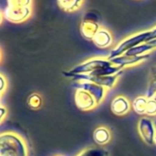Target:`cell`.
I'll return each instance as SVG.
<instances>
[{"label": "cell", "mask_w": 156, "mask_h": 156, "mask_svg": "<svg viewBox=\"0 0 156 156\" xmlns=\"http://www.w3.org/2000/svg\"><path fill=\"white\" fill-rule=\"evenodd\" d=\"M8 87V80L5 77V75L3 73L0 74V94L1 96H3L4 92L7 90Z\"/></svg>", "instance_id": "obj_22"}, {"label": "cell", "mask_w": 156, "mask_h": 156, "mask_svg": "<svg viewBox=\"0 0 156 156\" xmlns=\"http://www.w3.org/2000/svg\"><path fill=\"white\" fill-rule=\"evenodd\" d=\"M147 117H156V100L154 98H149L146 109Z\"/></svg>", "instance_id": "obj_20"}, {"label": "cell", "mask_w": 156, "mask_h": 156, "mask_svg": "<svg viewBox=\"0 0 156 156\" xmlns=\"http://www.w3.org/2000/svg\"><path fill=\"white\" fill-rule=\"evenodd\" d=\"M121 70L124 69L114 65L108 58L96 57L88 59L81 62L80 64H77L66 72L73 74H90L107 76L116 74Z\"/></svg>", "instance_id": "obj_1"}, {"label": "cell", "mask_w": 156, "mask_h": 156, "mask_svg": "<svg viewBox=\"0 0 156 156\" xmlns=\"http://www.w3.org/2000/svg\"><path fill=\"white\" fill-rule=\"evenodd\" d=\"M92 42L100 49H105L109 47L113 42V38L110 33L106 29H100L92 40Z\"/></svg>", "instance_id": "obj_12"}, {"label": "cell", "mask_w": 156, "mask_h": 156, "mask_svg": "<svg viewBox=\"0 0 156 156\" xmlns=\"http://www.w3.org/2000/svg\"><path fill=\"white\" fill-rule=\"evenodd\" d=\"M99 26V16L96 11H88L87 12L81 21L80 24V32L82 36L92 41L95 35L100 30Z\"/></svg>", "instance_id": "obj_5"}, {"label": "cell", "mask_w": 156, "mask_h": 156, "mask_svg": "<svg viewBox=\"0 0 156 156\" xmlns=\"http://www.w3.org/2000/svg\"><path fill=\"white\" fill-rule=\"evenodd\" d=\"M148 43H149L150 45H151V46L153 47V49H154V50L156 49V39H153V40H151V41H148Z\"/></svg>", "instance_id": "obj_25"}, {"label": "cell", "mask_w": 156, "mask_h": 156, "mask_svg": "<svg viewBox=\"0 0 156 156\" xmlns=\"http://www.w3.org/2000/svg\"><path fill=\"white\" fill-rule=\"evenodd\" d=\"M154 123H155V125H156V117H155V119H154Z\"/></svg>", "instance_id": "obj_28"}, {"label": "cell", "mask_w": 156, "mask_h": 156, "mask_svg": "<svg viewBox=\"0 0 156 156\" xmlns=\"http://www.w3.org/2000/svg\"><path fill=\"white\" fill-rule=\"evenodd\" d=\"M75 83L76 84L73 85L75 88H83L87 90V92H89L96 98L98 105L101 104L103 100L105 99L107 92H108V90L105 87H100L96 84L89 83V82H75Z\"/></svg>", "instance_id": "obj_10"}, {"label": "cell", "mask_w": 156, "mask_h": 156, "mask_svg": "<svg viewBox=\"0 0 156 156\" xmlns=\"http://www.w3.org/2000/svg\"><path fill=\"white\" fill-rule=\"evenodd\" d=\"M57 3L63 11L73 12L82 6L83 0H57Z\"/></svg>", "instance_id": "obj_15"}, {"label": "cell", "mask_w": 156, "mask_h": 156, "mask_svg": "<svg viewBox=\"0 0 156 156\" xmlns=\"http://www.w3.org/2000/svg\"><path fill=\"white\" fill-rule=\"evenodd\" d=\"M150 58V53L144 54V55H140V56H129V55H120L119 57L113 58L109 60L114 65L119 66L122 69L130 67V66H135L137 64H140L145 61H147Z\"/></svg>", "instance_id": "obj_9"}, {"label": "cell", "mask_w": 156, "mask_h": 156, "mask_svg": "<svg viewBox=\"0 0 156 156\" xmlns=\"http://www.w3.org/2000/svg\"><path fill=\"white\" fill-rule=\"evenodd\" d=\"M148 99L149 98H147L145 96H140L134 98L131 103V108L133 111L139 115H146Z\"/></svg>", "instance_id": "obj_14"}, {"label": "cell", "mask_w": 156, "mask_h": 156, "mask_svg": "<svg viewBox=\"0 0 156 156\" xmlns=\"http://www.w3.org/2000/svg\"><path fill=\"white\" fill-rule=\"evenodd\" d=\"M8 115V109L4 105H1V108H0V118H1V122H3V120L5 119V118Z\"/></svg>", "instance_id": "obj_23"}, {"label": "cell", "mask_w": 156, "mask_h": 156, "mask_svg": "<svg viewBox=\"0 0 156 156\" xmlns=\"http://www.w3.org/2000/svg\"><path fill=\"white\" fill-rule=\"evenodd\" d=\"M150 36H151V30H146V31L140 32V33H135V34L126 38L125 40L121 41L110 51L109 55L108 56V59L111 60L113 58L123 55L130 49H132L138 45H140L142 43L148 42L150 40Z\"/></svg>", "instance_id": "obj_4"}, {"label": "cell", "mask_w": 156, "mask_h": 156, "mask_svg": "<svg viewBox=\"0 0 156 156\" xmlns=\"http://www.w3.org/2000/svg\"><path fill=\"white\" fill-rule=\"evenodd\" d=\"M131 104L129 100L124 96H117L111 102L110 109L116 116H124L129 112Z\"/></svg>", "instance_id": "obj_11"}, {"label": "cell", "mask_w": 156, "mask_h": 156, "mask_svg": "<svg viewBox=\"0 0 156 156\" xmlns=\"http://www.w3.org/2000/svg\"><path fill=\"white\" fill-rule=\"evenodd\" d=\"M30 15V7H12L7 5L2 12V17L12 23H21L27 20Z\"/></svg>", "instance_id": "obj_6"}, {"label": "cell", "mask_w": 156, "mask_h": 156, "mask_svg": "<svg viewBox=\"0 0 156 156\" xmlns=\"http://www.w3.org/2000/svg\"><path fill=\"white\" fill-rule=\"evenodd\" d=\"M32 0H7V5L12 7H30Z\"/></svg>", "instance_id": "obj_21"}, {"label": "cell", "mask_w": 156, "mask_h": 156, "mask_svg": "<svg viewBox=\"0 0 156 156\" xmlns=\"http://www.w3.org/2000/svg\"><path fill=\"white\" fill-rule=\"evenodd\" d=\"M152 50H154L153 47L151 45H150L148 42H145V43H142L140 45H138V46L130 49L125 54L129 55V56H140V55L147 54L150 51H151Z\"/></svg>", "instance_id": "obj_18"}, {"label": "cell", "mask_w": 156, "mask_h": 156, "mask_svg": "<svg viewBox=\"0 0 156 156\" xmlns=\"http://www.w3.org/2000/svg\"><path fill=\"white\" fill-rule=\"evenodd\" d=\"M76 156H109V153L102 147H88L81 151Z\"/></svg>", "instance_id": "obj_17"}, {"label": "cell", "mask_w": 156, "mask_h": 156, "mask_svg": "<svg viewBox=\"0 0 156 156\" xmlns=\"http://www.w3.org/2000/svg\"><path fill=\"white\" fill-rule=\"evenodd\" d=\"M93 139L98 145L99 146L106 145L110 141L111 139L110 130L105 126L98 127L93 132Z\"/></svg>", "instance_id": "obj_13"}, {"label": "cell", "mask_w": 156, "mask_h": 156, "mask_svg": "<svg viewBox=\"0 0 156 156\" xmlns=\"http://www.w3.org/2000/svg\"><path fill=\"white\" fill-rule=\"evenodd\" d=\"M0 156H29V148L24 139L13 131L0 135Z\"/></svg>", "instance_id": "obj_2"}, {"label": "cell", "mask_w": 156, "mask_h": 156, "mask_svg": "<svg viewBox=\"0 0 156 156\" xmlns=\"http://www.w3.org/2000/svg\"><path fill=\"white\" fill-rule=\"evenodd\" d=\"M124 73V70H121L116 74L107 75V76H98V75H90V74H73L69 73L66 71L62 72L63 75L70 78L73 82H89L92 84L98 85L105 87L108 91L111 90L117 85L119 77Z\"/></svg>", "instance_id": "obj_3"}, {"label": "cell", "mask_w": 156, "mask_h": 156, "mask_svg": "<svg viewBox=\"0 0 156 156\" xmlns=\"http://www.w3.org/2000/svg\"><path fill=\"white\" fill-rule=\"evenodd\" d=\"M152 98H154V99H155V100H156V94H155V95H154V96H153V97H152Z\"/></svg>", "instance_id": "obj_27"}, {"label": "cell", "mask_w": 156, "mask_h": 156, "mask_svg": "<svg viewBox=\"0 0 156 156\" xmlns=\"http://www.w3.org/2000/svg\"><path fill=\"white\" fill-rule=\"evenodd\" d=\"M27 102H28V106L31 109H38L42 105V98L41 95H39L38 93H34L29 97Z\"/></svg>", "instance_id": "obj_19"}, {"label": "cell", "mask_w": 156, "mask_h": 156, "mask_svg": "<svg viewBox=\"0 0 156 156\" xmlns=\"http://www.w3.org/2000/svg\"><path fill=\"white\" fill-rule=\"evenodd\" d=\"M154 145L156 146V135H155V138H154Z\"/></svg>", "instance_id": "obj_26"}, {"label": "cell", "mask_w": 156, "mask_h": 156, "mask_svg": "<svg viewBox=\"0 0 156 156\" xmlns=\"http://www.w3.org/2000/svg\"><path fill=\"white\" fill-rule=\"evenodd\" d=\"M155 94H156V66L152 67L150 72L145 97L147 98H151Z\"/></svg>", "instance_id": "obj_16"}, {"label": "cell", "mask_w": 156, "mask_h": 156, "mask_svg": "<svg viewBox=\"0 0 156 156\" xmlns=\"http://www.w3.org/2000/svg\"><path fill=\"white\" fill-rule=\"evenodd\" d=\"M151 30V36H150L149 41H151V40H153V39H156V27L153 28L152 30Z\"/></svg>", "instance_id": "obj_24"}, {"label": "cell", "mask_w": 156, "mask_h": 156, "mask_svg": "<svg viewBox=\"0 0 156 156\" xmlns=\"http://www.w3.org/2000/svg\"><path fill=\"white\" fill-rule=\"evenodd\" d=\"M138 132L146 144L154 145V138L156 135L155 123L149 117H143L139 120Z\"/></svg>", "instance_id": "obj_7"}, {"label": "cell", "mask_w": 156, "mask_h": 156, "mask_svg": "<svg viewBox=\"0 0 156 156\" xmlns=\"http://www.w3.org/2000/svg\"><path fill=\"white\" fill-rule=\"evenodd\" d=\"M74 93V103L82 111H90L96 108L98 104L96 98L87 90L83 88H75Z\"/></svg>", "instance_id": "obj_8"}, {"label": "cell", "mask_w": 156, "mask_h": 156, "mask_svg": "<svg viewBox=\"0 0 156 156\" xmlns=\"http://www.w3.org/2000/svg\"><path fill=\"white\" fill-rule=\"evenodd\" d=\"M55 156H62V155H55Z\"/></svg>", "instance_id": "obj_29"}]
</instances>
